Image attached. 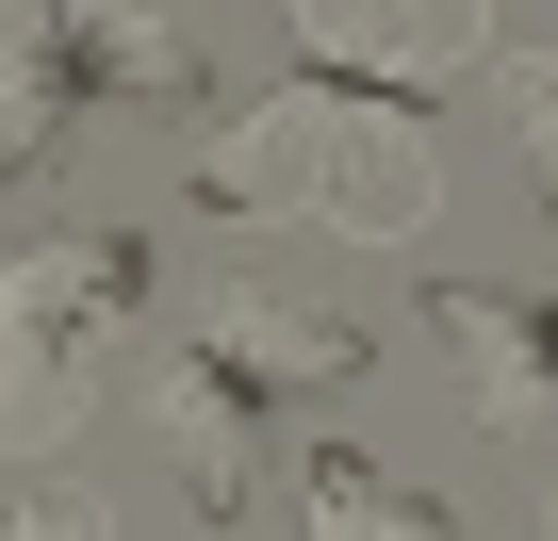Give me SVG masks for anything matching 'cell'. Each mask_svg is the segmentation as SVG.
<instances>
[{
	"mask_svg": "<svg viewBox=\"0 0 558 541\" xmlns=\"http://www.w3.org/2000/svg\"><path fill=\"white\" fill-rule=\"evenodd\" d=\"M197 197L246 213V230L313 213L345 246H411L444 213V164H427V132H411L395 83H279V99H246V115L197 132Z\"/></svg>",
	"mask_w": 558,
	"mask_h": 541,
	"instance_id": "cell-1",
	"label": "cell"
},
{
	"mask_svg": "<svg viewBox=\"0 0 558 541\" xmlns=\"http://www.w3.org/2000/svg\"><path fill=\"white\" fill-rule=\"evenodd\" d=\"M132 99H214L165 0H0V181H50L83 115H132Z\"/></svg>",
	"mask_w": 558,
	"mask_h": 541,
	"instance_id": "cell-2",
	"label": "cell"
},
{
	"mask_svg": "<svg viewBox=\"0 0 558 541\" xmlns=\"http://www.w3.org/2000/svg\"><path fill=\"white\" fill-rule=\"evenodd\" d=\"M148 312V246L132 230H66V246H17L0 262V459L50 476L99 410V345Z\"/></svg>",
	"mask_w": 558,
	"mask_h": 541,
	"instance_id": "cell-3",
	"label": "cell"
},
{
	"mask_svg": "<svg viewBox=\"0 0 558 541\" xmlns=\"http://www.w3.org/2000/svg\"><path fill=\"white\" fill-rule=\"evenodd\" d=\"M279 34H296L329 83L427 99V83H460V66L493 50V0H279Z\"/></svg>",
	"mask_w": 558,
	"mask_h": 541,
	"instance_id": "cell-4",
	"label": "cell"
},
{
	"mask_svg": "<svg viewBox=\"0 0 558 541\" xmlns=\"http://www.w3.org/2000/svg\"><path fill=\"white\" fill-rule=\"evenodd\" d=\"M427 345L460 361V394H476L493 443H542L558 427V312H525L493 280H427Z\"/></svg>",
	"mask_w": 558,
	"mask_h": 541,
	"instance_id": "cell-5",
	"label": "cell"
},
{
	"mask_svg": "<svg viewBox=\"0 0 558 541\" xmlns=\"http://www.w3.org/2000/svg\"><path fill=\"white\" fill-rule=\"evenodd\" d=\"M197 361L246 378L263 410H296V394H345V378H362V329H345V312H296V296H263V280H214V296H197Z\"/></svg>",
	"mask_w": 558,
	"mask_h": 541,
	"instance_id": "cell-6",
	"label": "cell"
},
{
	"mask_svg": "<svg viewBox=\"0 0 558 541\" xmlns=\"http://www.w3.org/2000/svg\"><path fill=\"white\" fill-rule=\"evenodd\" d=\"M148 410H165V443H181V476H197V525H263V394L246 378H214L197 345H181V378H148Z\"/></svg>",
	"mask_w": 558,
	"mask_h": 541,
	"instance_id": "cell-7",
	"label": "cell"
},
{
	"mask_svg": "<svg viewBox=\"0 0 558 541\" xmlns=\"http://www.w3.org/2000/svg\"><path fill=\"white\" fill-rule=\"evenodd\" d=\"M296 525H313V541H427L444 508H427V492H395L362 443H313V459H296Z\"/></svg>",
	"mask_w": 558,
	"mask_h": 541,
	"instance_id": "cell-8",
	"label": "cell"
},
{
	"mask_svg": "<svg viewBox=\"0 0 558 541\" xmlns=\"http://www.w3.org/2000/svg\"><path fill=\"white\" fill-rule=\"evenodd\" d=\"M509 148H525V181H542V213H558V34L509 50Z\"/></svg>",
	"mask_w": 558,
	"mask_h": 541,
	"instance_id": "cell-9",
	"label": "cell"
},
{
	"mask_svg": "<svg viewBox=\"0 0 558 541\" xmlns=\"http://www.w3.org/2000/svg\"><path fill=\"white\" fill-rule=\"evenodd\" d=\"M542 525H558V508H542Z\"/></svg>",
	"mask_w": 558,
	"mask_h": 541,
	"instance_id": "cell-10",
	"label": "cell"
}]
</instances>
